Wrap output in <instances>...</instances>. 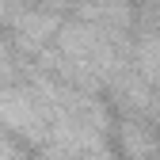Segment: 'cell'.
Returning <instances> with one entry per match:
<instances>
[{
	"mask_svg": "<svg viewBox=\"0 0 160 160\" xmlns=\"http://www.w3.org/2000/svg\"><path fill=\"white\" fill-rule=\"evenodd\" d=\"M15 31H19V38H23L27 46L38 50V46L53 34V19H50V15H19V19H15Z\"/></svg>",
	"mask_w": 160,
	"mask_h": 160,
	"instance_id": "277c9868",
	"label": "cell"
},
{
	"mask_svg": "<svg viewBox=\"0 0 160 160\" xmlns=\"http://www.w3.org/2000/svg\"><path fill=\"white\" fill-rule=\"evenodd\" d=\"M0 122L12 126L15 133L31 137V141H46L50 133V111L34 92H19L0 84Z\"/></svg>",
	"mask_w": 160,
	"mask_h": 160,
	"instance_id": "7a4b0ae2",
	"label": "cell"
},
{
	"mask_svg": "<svg viewBox=\"0 0 160 160\" xmlns=\"http://www.w3.org/2000/svg\"><path fill=\"white\" fill-rule=\"evenodd\" d=\"M76 12L84 23L99 27V31H114V34H122L130 27V4L126 0H76Z\"/></svg>",
	"mask_w": 160,
	"mask_h": 160,
	"instance_id": "3957f363",
	"label": "cell"
},
{
	"mask_svg": "<svg viewBox=\"0 0 160 160\" xmlns=\"http://www.w3.org/2000/svg\"><path fill=\"white\" fill-rule=\"evenodd\" d=\"M57 53H61V69L72 72L76 80H107L114 72V46L111 34L92 23H72L57 38Z\"/></svg>",
	"mask_w": 160,
	"mask_h": 160,
	"instance_id": "6da1fadb",
	"label": "cell"
},
{
	"mask_svg": "<svg viewBox=\"0 0 160 160\" xmlns=\"http://www.w3.org/2000/svg\"><path fill=\"white\" fill-rule=\"evenodd\" d=\"M53 4H65V0H53Z\"/></svg>",
	"mask_w": 160,
	"mask_h": 160,
	"instance_id": "5b68a950",
	"label": "cell"
}]
</instances>
